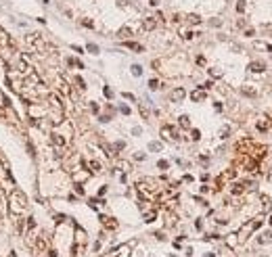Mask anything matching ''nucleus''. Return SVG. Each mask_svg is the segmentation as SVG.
Wrapping results in <instances>:
<instances>
[{
	"mask_svg": "<svg viewBox=\"0 0 272 257\" xmlns=\"http://www.w3.org/2000/svg\"><path fill=\"white\" fill-rule=\"evenodd\" d=\"M8 209L13 211V213H23L25 207H27V199H25V194L21 190H13L11 192V199H8Z\"/></svg>",
	"mask_w": 272,
	"mask_h": 257,
	"instance_id": "f257e3e1",
	"label": "nucleus"
},
{
	"mask_svg": "<svg viewBox=\"0 0 272 257\" xmlns=\"http://www.w3.org/2000/svg\"><path fill=\"white\" fill-rule=\"evenodd\" d=\"M101 221H103V226H105V228H109V230H115V228H117V221L113 219V217L101 215Z\"/></svg>",
	"mask_w": 272,
	"mask_h": 257,
	"instance_id": "f03ea898",
	"label": "nucleus"
},
{
	"mask_svg": "<svg viewBox=\"0 0 272 257\" xmlns=\"http://www.w3.org/2000/svg\"><path fill=\"white\" fill-rule=\"evenodd\" d=\"M249 69L253 73H262L266 69V63H262V61H253V63H249Z\"/></svg>",
	"mask_w": 272,
	"mask_h": 257,
	"instance_id": "7ed1b4c3",
	"label": "nucleus"
},
{
	"mask_svg": "<svg viewBox=\"0 0 272 257\" xmlns=\"http://www.w3.org/2000/svg\"><path fill=\"white\" fill-rule=\"evenodd\" d=\"M161 134H163V136H168V138H172V140H176V138H178V132L174 130V128H170V126H165V128L161 130Z\"/></svg>",
	"mask_w": 272,
	"mask_h": 257,
	"instance_id": "20e7f679",
	"label": "nucleus"
},
{
	"mask_svg": "<svg viewBox=\"0 0 272 257\" xmlns=\"http://www.w3.org/2000/svg\"><path fill=\"white\" fill-rule=\"evenodd\" d=\"M155 25H157V21H155V17H147V19L143 21V27H145L147 31H151V29H155Z\"/></svg>",
	"mask_w": 272,
	"mask_h": 257,
	"instance_id": "39448f33",
	"label": "nucleus"
},
{
	"mask_svg": "<svg viewBox=\"0 0 272 257\" xmlns=\"http://www.w3.org/2000/svg\"><path fill=\"white\" fill-rule=\"evenodd\" d=\"M126 48L136 50V52H143V50H145V48H143V44H138V42H126Z\"/></svg>",
	"mask_w": 272,
	"mask_h": 257,
	"instance_id": "423d86ee",
	"label": "nucleus"
},
{
	"mask_svg": "<svg viewBox=\"0 0 272 257\" xmlns=\"http://www.w3.org/2000/svg\"><path fill=\"white\" fill-rule=\"evenodd\" d=\"M190 98L195 100V103H199V100H205V92H203V90H195V92L190 94Z\"/></svg>",
	"mask_w": 272,
	"mask_h": 257,
	"instance_id": "0eeeda50",
	"label": "nucleus"
},
{
	"mask_svg": "<svg viewBox=\"0 0 272 257\" xmlns=\"http://www.w3.org/2000/svg\"><path fill=\"white\" fill-rule=\"evenodd\" d=\"M182 98H184V90H182V88H178V90H174V92H172V100L180 103Z\"/></svg>",
	"mask_w": 272,
	"mask_h": 257,
	"instance_id": "6e6552de",
	"label": "nucleus"
},
{
	"mask_svg": "<svg viewBox=\"0 0 272 257\" xmlns=\"http://www.w3.org/2000/svg\"><path fill=\"white\" fill-rule=\"evenodd\" d=\"M52 142H55L57 146H65V138L61 134H52Z\"/></svg>",
	"mask_w": 272,
	"mask_h": 257,
	"instance_id": "1a4fd4ad",
	"label": "nucleus"
},
{
	"mask_svg": "<svg viewBox=\"0 0 272 257\" xmlns=\"http://www.w3.org/2000/svg\"><path fill=\"white\" fill-rule=\"evenodd\" d=\"M245 190V184H232V194H241Z\"/></svg>",
	"mask_w": 272,
	"mask_h": 257,
	"instance_id": "9d476101",
	"label": "nucleus"
},
{
	"mask_svg": "<svg viewBox=\"0 0 272 257\" xmlns=\"http://www.w3.org/2000/svg\"><path fill=\"white\" fill-rule=\"evenodd\" d=\"M128 36H132V29L130 27H121L119 29V38H128Z\"/></svg>",
	"mask_w": 272,
	"mask_h": 257,
	"instance_id": "9b49d317",
	"label": "nucleus"
},
{
	"mask_svg": "<svg viewBox=\"0 0 272 257\" xmlns=\"http://www.w3.org/2000/svg\"><path fill=\"white\" fill-rule=\"evenodd\" d=\"M155 217H157L155 211H149V213H145V221H147V224H149V221H155Z\"/></svg>",
	"mask_w": 272,
	"mask_h": 257,
	"instance_id": "f8f14e48",
	"label": "nucleus"
},
{
	"mask_svg": "<svg viewBox=\"0 0 272 257\" xmlns=\"http://www.w3.org/2000/svg\"><path fill=\"white\" fill-rule=\"evenodd\" d=\"M245 2H247V0H236V11H239V13H243V11H245V6H247Z\"/></svg>",
	"mask_w": 272,
	"mask_h": 257,
	"instance_id": "ddd939ff",
	"label": "nucleus"
},
{
	"mask_svg": "<svg viewBox=\"0 0 272 257\" xmlns=\"http://www.w3.org/2000/svg\"><path fill=\"white\" fill-rule=\"evenodd\" d=\"M186 19H188V23H193V25H197V23L201 21V19H199V15H188Z\"/></svg>",
	"mask_w": 272,
	"mask_h": 257,
	"instance_id": "4468645a",
	"label": "nucleus"
},
{
	"mask_svg": "<svg viewBox=\"0 0 272 257\" xmlns=\"http://www.w3.org/2000/svg\"><path fill=\"white\" fill-rule=\"evenodd\" d=\"M180 126H182V128H188V126H190V121H188L186 115H182V117H180Z\"/></svg>",
	"mask_w": 272,
	"mask_h": 257,
	"instance_id": "2eb2a0df",
	"label": "nucleus"
},
{
	"mask_svg": "<svg viewBox=\"0 0 272 257\" xmlns=\"http://www.w3.org/2000/svg\"><path fill=\"white\" fill-rule=\"evenodd\" d=\"M243 94H245V96H256V90H253V88H247V86H245V88H243Z\"/></svg>",
	"mask_w": 272,
	"mask_h": 257,
	"instance_id": "dca6fc26",
	"label": "nucleus"
},
{
	"mask_svg": "<svg viewBox=\"0 0 272 257\" xmlns=\"http://www.w3.org/2000/svg\"><path fill=\"white\" fill-rule=\"evenodd\" d=\"M90 170L92 172H101V163L99 161H90Z\"/></svg>",
	"mask_w": 272,
	"mask_h": 257,
	"instance_id": "f3484780",
	"label": "nucleus"
},
{
	"mask_svg": "<svg viewBox=\"0 0 272 257\" xmlns=\"http://www.w3.org/2000/svg\"><path fill=\"white\" fill-rule=\"evenodd\" d=\"M262 203H264V209L268 211V209H270V197H266V194H264V197H262Z\"/></svg>",
	"mask_w": 272,
	"mask_h": 257,
	"instance_id": "a211bd4d",
	"label": "nucleus"
},
{
	"mask_svg": "<svg viewBox=\"0 0 272 257\" xmlns=\"http://www.w3.org/2000/svg\"><path fill=\"white\" fill-rule=\"evenodd\" d=\"M132 73L134 75H140V73H143V67H140V65H132Z\"/></svg>",
	"mask_w": 272,
	"mask_h": 257,
	"instance_id": "6ab92c4d",
	"label": "nucleus"
},
{
	"mask_svg": "<svg viewBox=\"0 0 272 257\" xmlns=\"http://www.w3.org/2000/svg\"><path fill=\"white\" fill-rule=\"evenodd\" d=\"M0 107H8V100H6V96L0 92Z\"/></svg>",
	"mask_w": 272,
	"mask_h": 257,
	"instance_id": "aec40b11",
	"label": "nucleus"
},
{
	"mask_svg": "<svg viewBox=\"0 0 272 257\" xmlns=\"http://www.w3.org/2000/svg\"><path fill=\"white\" fill-rule=\"evenodd\" d=\"M75 82H77V88H80V90H86V84H84L82 77H75Z\"/></svg>",
	"mask_w": 272,
	"mask_h": 257,
	"instance_id": "412c9836",
	"label": "nucleus"
},
{
	"mask_svg": "<svg viewBox=\"0 0 272 257\" xmlns=\"http://www.w3.org/2000/svg\"><path fill=\"white\" fill-rule=\"evenodd\" d=\"M149 88H151V90H157V88H159V82H157V79H151V82H149Z\"/></svg>",
	"mask_w": 272,
	"mask_h": 257,
	"instance_id": "4be33fe9",
	"label": "nucleus"
},
{
	"mask_svg": "<svg viewBox=\"0 0 272 257\" xmlns=\"http://www.w3.org/2000/svg\"><path fill=\"white\" fill-rule=\"evenodd\" d=\"M88 50L92 55H99V46H96V44H88Z\"/></svg>",
	"mask_w": 272,
	"mask_h": 257,
	"instance_id": "5701e85b",
	"label": "nucleus"
},
{
	"mask_svg": "<svg viewBox=\"0 0 272 257\" xmlns=\"http://www.w3.org/2000/svg\"><path fill=\"white\" fill-rule=\"evenodd\" d=\"M157 167H159V170H168V167H170V163H168V161H163V159H161V161L157 163Z\"/></svg>",
	"mask_w": 272,
	"mask_h": 257,
	"instance_id": "b1692460",
	"label": "nucleus"
},
{
	"mask_svg": "<svg viewBox=\"0 0 272 257\" xmlns=\"http://www.w3.org/2000/svg\"><path fill=\"white\" fill-rule=\"evenodd\" d=\"M190 138H193V140H199V138H201V132H199V130H193V132H190Z\"/></svg>",
	"mask_w": 272,
	"mask_h": 257,
	"instance_id": "393cba45",
	"label": "nucleus"
},
{
	"mask_svg": "<svg viewBox=\"0 0 272 257\" xmlns=\"http://www.w3.org/2000/svg\"><path fill=\"white\" fill-rule=\"evenodd\" d=\"M149 148H151V150H161V144H159V142H151V144H149Z\"/></svg>",
	"mask_w": 272,
	"mask_h": 257,
	"instance_id": "a878e982",
	"label": "nucleus"
},
{
	"mask_svg": "<svg viewBox=\"0 0 272 257\" xmlns=\"http://www.w3.org/2000/svg\"><path fill=\"white\" fill-rule=\"evenodd\" d=\"M82 25H84V27H94V23H92L90 19H84V21H82Z\"/></svg>",
	"mask_w": 272,
	"mask_h": 257,
	"instance_id": "bb28decb",
	"label": "nucleus"
},
{
	"mask_svg": "<svg viewBox=\"0 0 272 257\" xmlns=\"http://www.w3.org/2000/svg\"><path fill=\"white\" fill-rule=\"evenodd\" d=\"M209 73H212L214 77H220V75H222V71H220V69H212V71H209Z\"/></svg>",
	"mask_w": 272,
	"mask_h": 257,
	"instance_id": "cd10ccee",
	"label": "nucleus"
},
{
	"mask_svg": "<svg viewBox=\"0 0 272 257\" xmlns=\"http://www.w3.org/2000/svg\"><path fill=\"white\" fill-rule=\"evenodd\" d=\"M105 96H109V98H111V96H113V90H111L109 86H105Z\"/></svg>",
	"mask_w": 272,
	"mask_h": 257,
	"instance_id": "c85d7f7f",
	"label": "nucleus"
},
{
	"mask_svg": "<svg viewBox=\"0 0 272 257\" xmlns=\"http://www.w3.org/2000/svg\"><path fill=\"white\" fill-rule=\"evenodd\" d=\"M90 109H92V113H99V105H96V103H90Z\"/></svg>",
	"mask_w": 272,
	"mask_h": 257,
	"instance_id": "c756f323",
	"label": "nucleus"
},
{
	"mask_svg": "<svg viewBox=\"0 0 272 257\" xmlns=\"http://www.w3.org/2000/svg\"><path fill=\"white\" fill-rule=\"evenodd\" d=\"M228 134H230V130H228V128H224V130H222V136H220V138H228Z\"/></svg>",
	"mask_w": 272,
	"mask_h": 257,
	"instance_id": "7c9ffc66",
	"label": "nucleus"
},
{
	"mask_svg": "<svg viewBox=\"0 0 272 257\" xmlns=\"http://www.w3.org/2000/svg\"><path fill=\"white\" fill-rule=\"evenodd\" d=\"M266 128H268V123H264V121L258 123V130H266Z\"/></svg>",
	"mask_w": 272,
	"mask_h": 257,
	"instance_id": "2f4dec72",
	"label": "nucleus"
},
{
	"mask_svg": "<svg viewBox=\"0 0 272 257\" xmlns=\"http://www.w3.org/2000/svg\"><path fill=\"white\" fill-rule=\"evenodd\" d=\"M124 98H128V100H134V94H130V92H124Z\"/></svg>",
	"mask_w": 272,
	"mask_h": 257,
	"instance_id": "473e14b6",
	"label": "nucleus"
},
{
	"mask_svg": "<svg viewBox=\"0 0 272 257\" xmlns=\"http://www.w3.org/2000/svg\"><path fill=\"white\" fill-rule=\"evenodd\" d=\"M75 192H77V194H84V188H82L80 184H75Z\"/></svg>",
	"mask_w": 272,
	"mask_h": 257,
	"instance_id": "72a5a7b5",
	"label": "nucleus"
},
{
	"mask_svg": "<svg viewBox=\"0 0 272 257\" xmlns=\"http://www.w3.org/2000/svg\"><path fill=\"white\" fill-rule=\"evenodd\" d=\"M55 219H57V221H65V219H67V217H65V215H61V213H59V215H57V217H55Z\"/></svg>",
	"mask_w": 272,
	"mask_h": 257,
	"instance_id": "f704fd0d",
	"label": "nucleus"
},
{
	"mask_svg": "<svg viewBox=\"0 0 272 257\" xmlns=\"http://www.w3.org/2000/svg\"><path fill=\"white\" fill-rule=\"evenodd\" d=\"M149 4H151V6H157V4H159V0H151Z\"/></svg>",
	"mask_w": 272,
	"mask_h": 257,
	"instance_id": "c9c22d12",
	"label": "nucleus"
},
{
	"mask_svg": "<svg viewBox=\"0 0 272 257\" xmlns=\"http://www.w3.org/2000/svg\"><path fill=\"white\" fill-rule=\"evenodd\" d=\"M119 257H128V249H124V253H121Z\"/></svg>",
	"mask_w": 272,
	"mask_h": 257,
	"instance_id": "e433bc0d",
	"label": "nucleus"
},
{
	"mask_svg": "<svg viewBox=\"0 0 272 257\" xmlns=\"http://www.w3.org/2000/svg\"><path fill=\"white\" fill-rule=\"evenodd\" d=\"M203 257H214V255H212V253H207V255H203Z\"/></svg>",
	"mask_w": 272,
	"mask_h": 257,
	"instance_id": "4c0bfd02",
	"label": "nucleus"
},
{
	"mask_svg": "<svg viewBox=\"0 0 272 257\" xmlns=\"http://www.w3.org/2000/svg\"><path fill=\"white\" fill-rule=\"evenodd\" d=\"M270 224H272V217H270Z\"/></svg>",
	"mask_w": 272,
	"mask_h": 257,
	"instance_id": "58836bf2",
	"label": "nucleus"
}]
</instances>
